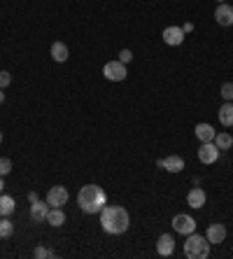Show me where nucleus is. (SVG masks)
Listing matches in <instances>:
<instances>
[{"instance_id":"obj_16","label":"nucleus","mask_w":233,"mask_h":259,"mask_svg":"<svg viewBox=\"0 0 233 259\" xmlns=\"http://www.w3.org/2000/svg\"><path fill=\"white\" fill-rule=\"evenodd\" d=\"M49 54H52V59H54L56 63H66V61L70 59V49H68L66 42H54L52 49H49Z\"/></svg>"},{"instance_id":"obj_24","label":"nucleus","mask_w":233,"mask_h":259,"mask_svg":"<svg viewBox=\"0 0 233 259\" xmlns=\"http://www.w3.org/2000/svg\"><path fill=\"white\" fill-rule=\"evenodd\" d=\"M10 84H12V75L7 70H0V89H7Z\"/></svg>"},{"instance_id":"obj_29","label":"nucleus","mask_w":233,"mask_h":259,"mask_svg":"<svg viewBox=\"0 0 233 259\" xmlns=\"http://www.w3.org/2000/svg\"><path fill=\"white\" fill-rule=\"evenodd\" d=\"M5 103V89H0V105Z\"/></svg>"},{"instance_id":"obj_7","label":"nucleus","mask_w":233,"mask_h":259,"mask_svg":"<svg viewBox=\"0 0 233 259\" xmlns=\"http://www.w3.org/2000/svg\"><path fill=\"white\" fill-rule=\"evenodd\" d=\"M184 30H182V26H168V28H163L161 37L163 42L168 45V47H179V45L184 42Z\"/></svg>"},{"instance_id":"obj_23","label":"nucleus","mask_w":233,"mask_h":259,"mask_svg":"<svg viewBox=\"0 0 233 259\" xmlns=\"http://www.w3.org/2000/svg\"><path fill=\"white\" fill-rule=\"evenodd\" d=\"M219 96L224 98V101H233V82H224V84H221Z\"/></svg>"},{"instance_id":"obj_27","label":"nucleus","mask_w":233,"mask_h":259,"mask_svg":"<svg viewBox=\"0 0 233 259\" xmlns=\"http://www.w3.org/2000/svg\"><path fill=\"white\" fill-rule=\"evenodd\" d=\"M182 30H184V33H192V30H194V24H192V21H187V24L182 26Z\"/></svg>"},{"instance_id":"obj_2","label":"nucleus","mask_w":233,"mask_h":259,"mask_svg":"<svg viewBox=\"0 0 233 259\" xmlns=\"http://www.w3.org/2000/svg\"><path fill=\"white\" fill-rule=\"evenodd\" d=\"M77 205L79 210L86 215H98V212L108 205V194L103 192L98 185H84L77 194Z\"/></svg>"},{"instance_id":"obj_18","label":"nucleus","mask_w":233,"mask_h":259,"mask_svg":"<svg viewBox=\"0 0 233 259\" xmlns=\"http://www.w3.org/2000/svg\"><path fill=\"white\" fill-rule=\"evenodd\" d=\"M14 210H17V201L7 194H0V217H10Z\"/></svg>"},{"instance_id":"obj_32","label":"nucleus","mask_w":233,"mask_h":259,"mask_svg":"<svg viewBox=\"0 0 233 259\" xmlns=\"http://www.w3.org/2000/svg\"><path fill=\"white\" fill-rule=\"evenodd\" d=\"M217 3H226V0H217Z\"/></svg>"},{"instance_id":"obj_14","label":"nucleus","mask_w":233,"mask_h":259,"mask_svg":"<svg viewBox=\"0 0 233 259\" xmlns=\"http://www.w3.org/2000/svg\"><path fill=\"white\" fill-rule=\"evenodd\" d=\"M194 136H196L201 143H212L217 136L215 126L212 124H205V121H201V124H196V128H194Z\"/></svg>"},{"instance_id":"obj_10","label":"nucleus","mask_w":233,"mask_h":259,"mask_svg":"<svg viewBox=\"0 0 233 259\" xmlns=\"http://www.w3.org/2000/svg\"><path fill=\"white\" fill-rule=\"evenodd\" d=\"M215 21L219 26H233V7L228 5V3H219L215 10Z\"/></svg>"},{"instance_id":"obj_3","label":"nucleus","mask_w":233,"mask_h":259,"mask_svg":"<svg viewBox=\"0 0 233 259\" xmlns=\"http://www.w3.org/2000/svg\"><path fill=\"white\" fill-rule=\"evenodd\" d=\"M184 257L189 259H208L210 257V241L201 234H189L184 241Z\"/></svg>"},{"instance_id":"obj_6","label":"nucleus","mask_w":233,"mask_h":259,"mask_svg":"<svg viewBox=\"0 0 233 259\" xmlns=\"http://www.w3.org/2000/svg\"><path fill=\"white\" fill-rule=\"evenodd\" d=\"M68 199H70L68 189L63 187V185H56V187H49L47 199H44V201H47L52 208H63V205L68 203Z\"/></svg>"},{"instance_id":"obj_12","label":"nucleus","mask_w":233,"mask_h":259,"mask_svg":"<svg viewBox=\"0 0 233 259\" xmlns=\"http://www.w3.org/2000/svg\"><path fill=\"white\" fill-rule=\"evenodd\" d=\"M52 205L47 203V201H35V203H30V220L35 224H42L47 222V212Z\"/></svg>"},{"instance_id":"obj_20","label":"nucleus","mask_w":233,"mask_h":259,"mask_svg":"<svg viewBox=\"0 0 233 259\" xmlns=\"http://www.w3.org/2000/svg\"><path fill=\"white\" fill-rule=\"evenodd\" d=\"M47 224H52V227H63V224H66V212H63V208H49Z\"/></svg>"},{"instance_id":"obj_30","label":"nucleus","mask_w":233,"mask_h":259,"mask_svg":"<svg viewBox=\"0 0 233 259\" xmlns=\"http://www.w3.org/2000/svg\"><path fill=\"white\" fill-rule=\"evenodd\" d=\"M3 189H5V182H3V175H0V194H3Z\"/></svg>"},{"instance_id":"obj_1","label":"nucleus","mask_w":233,"mask_h":259,"mask_svg":"<svg viewBox=\"0 0 233 259\" xmlns=\"http://www.w3.org/2000/svg\"><path fill=\"white\" fill-rule=\"evenodd\" d=\"M98 215H101V227L105 234L121 236L131 227V217H128V210L124 205H105Z\"/></svg>"},{"instance_id":"obj_9","label":"nucleus","mask_w":233,"mask_h":259,"mask_svg":"<svg viewBox=\"0 0 233 259\" xmlns=\"http://www.w3.org/2000/svg\"><path fill=\"white\" fill-rule=\"evenodd\" d=\"M156 166L163 168V170H168V173H182V170H184V159L179 157V154H170V157L159 159Z\"/></svg>"},{"instance_id":"obj_13","label":"nucleus","mask_w":233,"mask_h":259,"mask_svg":"<svg viewBox=\"0 0 233 259\" xmlns=\"http://www.w3.org/2000/svg\"><path fill=\"white\" fill-rule=\"evenodd\" d=\"M205 238L210 241V245H219V243H224V238H226V227L219 224V222L208 224V234H205Z\"/></svg>"},{"instance_id":"obj_4","label":"nucleus","mask_w":233,"mask_h":259,"mask_svg":"<svg viewBox=\"0 0 233 259\" xmlns=\"http://www.w3.org/2000/svg\"><path fill=\"white\" fill-rule=\"evenodd\" d=\"M103 75H105V79H110V82H124L128 70H126V63H121V61L117 59V61H108V63L103 66Z\"/></svg>"},{"instance_id":"obj_31","label":"nucleus","mask_w":233,"mask_h":259,"mask_svg":"<svg viewBox=\"0 0 233 259\" xmlns=\"http://www.w3.org/2000/svg\"><path fill=\"white\" fill-rule=\"evenodd\" d=\"M0 143H3V131H0Z\"/></svg>"},{"instance_id":"obj_21","label":"nucleus","mask_w":233,"mask_h":259,"mask_svg":"<svg viewBox=\"0 0 233 259\" xmlns=\"http://www.w3.org/2000/svg\"><path fill=\"white\" fill-rule=\"evenodd\" d=\"M14 234V224L10 217H0V238H10Z\"/></svg>"},{"instance_id":"obj_19","label":"nucleus","mask_w":233,"mask_h":259,"mask_svg":"<svg viewBox=\"0 0 233 259\" xmlns=\"http://www.w3.org/2000/svg\"><path fill=\"white\" fill-rule=\"evenodd\" d=\"M212 143L217 145V150L219 152H226V150H231L233 147V136L228 131H221V133H217L215 136V140Z\"/></svg>"},{"instance_id":"obj_26","label":"nucleus","mask_w":233,"mask_h":259,"mask_svg":"<svg viewBox=\"0 0 233 259\" xmlns=\"http://www.w3.org/2000/svg\"><path fill=\"white\" fill-rule=\"evenodd\" d=\"M119 61H121V63H131V61H133V52H131V49H121V52H119Z\"/></svg>"},{"instance_id":"obj_11","label":"nucleus","mask_w":233,"mask_h":259,"mask_svg":"<svg viewBox=\"0 0 233 259\" xmlns=\"http://www.w3.org/2000/svg\"><path fill=\"white\" fill-rule=\"evenodd\" d=\"M156 252L161 257H173L175 254V238L170 234H161L156 241Z\"/></svg>"},{"instance_id":"obj_17","label":"nucleus","mask_w":233,"mask_h":259,"mask_svg":"<svg viewBox=\"0 0 233 259\" xmlns=\"http://www.w3.org/2000/svg\"><path fill=\"white\" fill-rule=\"evenodd\" d=\"M205 199H208V196H205V189H201V187H194L192 192L187 194V203L192 205L194 210L203 208V205H205Z\"/></svg>"},{"instance_id":"obj_22","label":"nucleus","mask_w":233,"mask_h":259,"mask_svg":"<svg viewBox=\"0 0 233 259\" xmlns=\"http://www.w3.org/2000/svg\"><path fill=\"white\" fill-rule=\"evenodd\" d=\"M33 257H37V259H44V257H56V252H54V250H49V247H44V245H37L35 250H33Z\"/></svg>"},{"instance_id":"obj_5","label":"nucleus","mask_w":233,"mask_h":259,"mask_svg":"<svg viewBox=\"0 0 233 259\" xmlns=\"http://www.w3.org/2000/svg\"><path fill=\"white\" fill-rule=\"evenodd\" d=\"M173 229L182 236H189L196 231V220L192 215H187V212H179V215L173 217Z\"/></svg>"},{"instance_id":"obj_25","label":"nucleus","mask_w":233,"mask_h":259,"mask_svg":"<svg viewBox=\"0 0 233 259\" xmlns=\"http://www.w3.org/2000/svg\"><path fill=\"white\" fill-rule=\"evenodd\" d=\"M12 173V161L10 159H0V175L5 178V175Z\"/></svg>"},{"instance_id":"obj_15","label":"nucleus","mask_w":233,"mask_h":259,"mask_svg":"<svg viewBox=\"0 0 233 259\" xmlns=\"http://www.w3.org/2000/svg\"><path fill=\"white\" fill-rule=\"evenodd\" d=\"M219 121H221V126L224 128H231L233 126V101H224L221 103V108H219Z\"/></svg>"},{"instance_id":"obj_28","label":"nucleus","mask_w":233,"mask_h":259,"mask_svg":"<svg viewBox=\"0 0 233 259\" xmlns=\"http://www.w3.org/2000/svg\"><path fill=\"white\" fill-rule=\"evenodd\" d=\"M28 201H30V203H35V201H40V196H37L35 192H30L28 194Z\"/></svg>"},{"instance_id":"obj_8","label":"nucleus","mask_w":233,"mask_h":259,"mask_svg":"<svg viewBox=\"0 0 233 259\" xmlns=\"http://www.w3.org/2000/svg\"><path fill=\"white\" fill-rule=\"evenodd\" d=\"M221 152L217 150L215 143H201V147H198V161L205 163V166H210V163H215L217 159H219Z\"/></svg>"}]
</instances>
